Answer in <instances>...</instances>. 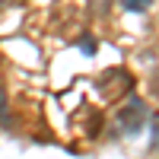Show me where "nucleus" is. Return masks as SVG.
<instances>
[{
  "label": "nucleus",
  "mask_w": 159,
  "mask_h": 159,
  "mask_svg": "<svg viewBox=\"0 0 159 159\" xmlns=\"http://www.w3.org/2000/svg\"><path fill=\"white\" fill-rule=\"evenodd\" d=\"M121 7L130 10V13H143V10L150 7V0H121Z\"/></svg>",
  "instance_id": "f03ea898"
},
{
  "label": "nucleus",
  "mask_w": 159,
  "mask_h": 159,
  "mask_svg": "<svg viewBox=\"0 0 159 159\" xmlns=\"http://www.w3.org/2000/svg\"><path fill=\"white\" fill-rule=\"evenodd\" d=\"M89 3H92L96 13H105V10H108V0H89Z\"/></svg>",
  "instance_id": "20e7f679"
},
{
  "label": "nucleus",
  "mask_w": 159,
  "mask_h": 159,
  "mask_svg": "<svg viewBox=\"0 0 159 159\" xmlns=\"http://www.w3.org/2000/svg\"><path fill=\"white\" fill-rule=\"evenodd\" d=\"M150 89H153V96H159V70L153 73V83H150Z\"/></svg>",
  "instance_id": "39448f33"
},
{
  "label": "nucleus",
  "mask_w": 159,
  "mask_h": 159,
  "mask_svg": "<svg viewBox=\"0 0 159 159\" xmlns=\"http://www.w3.org/2000/svg\"><path fill=\"white\" fill-rule=\"evenodd\" d=\"M118 124H121L124 134H137V130L147 124V105H143V99H134V96H130V99L121 105V111H118Z\"/></svg>",
  "instance_id": "f257e3e1"
},
{
  "label": "nucleus",
  "mask_w": 159,
  "mask_h": 159,
  "mask_svg": "<svg viewBox=\"0 0 159 159\" xmlns=\"http://www.w3.org/2000/svg\"><path fill=\"white\" fill-rule=\"evenodd\" d=\"M150 130H153V147L159 150V115H153V124H150Z\"/></svg>",
  "instance_id": "7ed1b4c3"
}]
</instances>
